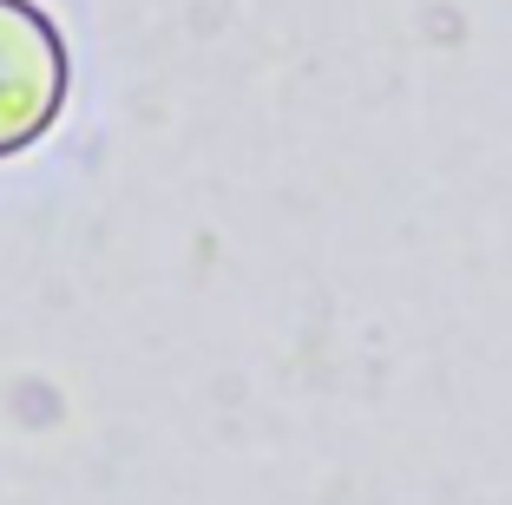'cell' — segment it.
<instances>
[{
  "mask_svg": "<svg viewBox=\"0 0 512 505\" xmlns=\"http://www.w3.org/2000/svg\"><path fill=\"white\" fill-rule=\"evenodd\" d=\"M66 86H73V60L60 27L33 0H0V158L27 151L60 119Z\"/></svg>",
  "mask_w": 512,
  "mask_h": 505,
  "instance_id": "cell-1",
  "label": "cell"
}]
</instances>
